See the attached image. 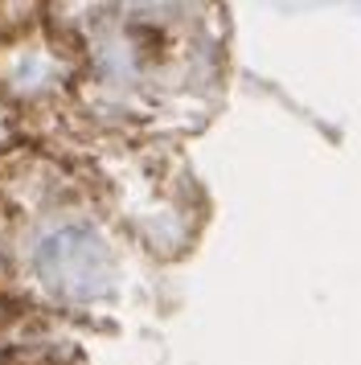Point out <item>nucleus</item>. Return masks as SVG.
I'll use <instances>...</instances> for the list:
<instances>
[{"instance_id":"1","label":"nucleus","mask_w":361,"mask_h":365,"mask_svg":"<svg viewBox=\"0 0 361 365\" xmlns=\"http://www.w3.org/2000/svg\"><path fill=\"white\" fill-rule=\"evenodd\" d=\"M33 271L46 292L66 299H91L107 283V238L91 222H62L41 234Z\"/></svg>"}]
</instances>
